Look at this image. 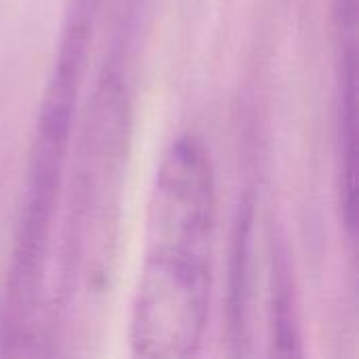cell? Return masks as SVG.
<instances>
[{
	"instance_id": "6da1fadb",
	"label": "cell",
	"mask_w": 359,
	"mask_h": 359,
	"mask_svg": "<svg viewBox=\"0 0 359 359\" xmlns=\"http://www.w3.org/2000/svg\"><path fill=\"white\" fill-rule=\"evenodd\" d=\"M215 217L210 151L200 137L181 135L164 151L149 196L145 259L130 311L135 355L198 353L210 307Z\"/></svg>"
},
{
	"instance_id": "7a4b0ae2",
	"label": "cell",
	"mask_w": 359,
	"mask_h": 359,
	"mask_svg": "<svg viewBox=\"0 0 359 359\" xmlns=\"http://www.w3.org/2000/svg\"><path fill=\"white\" fill-rule=\"evenodd\" d=\"M99 4L101 0H69L55 63L40 101L6 284L2 334L8 345L29 343L32 324L42 305L78 95Z\"/></svg>"
},
{
	"instance_id": "3957f363",
	"label": "cell",
	"mask_w": 359,
	"mask_h": 359,
	"mask_svg": "<svg viewBox=\"0 0 359 359\" xmlns=\"http://www.w3.org/2000/svg\"><path fill=\"white\" fill-rule=\"evenodd\" d=\"M252 259V206L244 204L240 210L236 233H233V248H231V267H229V341L231 345L242 347L248 343L250 332V271Z\"/></svg>"
}]
</instances>
